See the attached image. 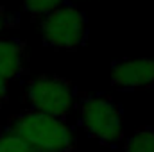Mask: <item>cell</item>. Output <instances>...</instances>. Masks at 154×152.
<instances>
[{
  "label": "cell",
  "mask_w": 154,
  "mask_h": 152,
  "mask_svg": "<svg viewBox=\"0 0 154 152\" xmlns=\"http://www.w3.org/2000/svg\"><path fill=\"white\" fill-rule=\"evenodd\" d=\"M13 23H14V18H13L11 14H7V13H5V9H2V7H0V34H2L5 29H9Z\"/></svg>",
  "instance_id": "10"
},
{
  "label": "cell",
  "mask_w": 154,
  "mask_h": 152,
  "mask_svg": "<svg viewBox=\"0 0 154 152\" xmlns=\"http://www.w3.org/2000/svg\"><path fill=\"white\" fill-rule=\"evenodd\" d=\"M111 82L122 90H140L154 86V59H124L113 65Z\"/></svg>",
  "instance_id": "5"
},
{
  "label": "cell",
  "mask_w": 154,
  "mask_h": 152,
  "mask_svg": "<svg viewBox=\"0 0 154 152\" xmlns=\"http://www.w3.org/2000/svg\"><path fill=\"white\" fill-rule=\"evenodd\" d=\"M43 43L57 50H72L84 43L88 25L82 11L75 5L63 4L52 13L45 14L39 23Z\"/></svg>",
  "instance_id": "3"
},
{
  "label": "cell",
  "mask_w": 154,
  "mask_h": 152,
  "mask_svg": "<svg viewBox=\"0 0 154 152\" xmlns=\"http://www.w3.org/2000/svg\"><path fill=\"white\" fill-rule=\"evenodd\" d=\"M27 102L32 111L65 120L75 106V91L66 79L39 75L27 84Z\"/></svg>",
  "instance_id": "4"
},
{
  "label": "cell",
  "mask_w": 154,
  "mask_h": 152,
  "mask_svg": "<svg viewBox=\"0 0 154 152\" xmlns=\"http://www.w3.org/2000/svg\"><path fill=\"white\" fill-rule=\"evenodd\" d=\"M0 152H34L20 136L11 132L9 129L0 132Z\"/></svg>",
  "instance_id": "8"
},
{
  "label": "cell",
  "mask_w": 154,
  "mask_h": 152,
  "mask_svg": "<svg viewBox=\"0 0 154 152\" xmlns=\"http://www.w3.org/2000/svg\"><path fill=\"white\" fill-rule=\"evenodd\" d=\"M79 122L88 136L111 145L124 134L122 109L108 95H84L79 102Z\"/></svg>",
  "instance_id": "2"
},
{
  "label": "cell",
  "mask_w": 154,
  "mask_h": 152,
  "mask_svg": "<svg viewBox=\"0 0 154 152\" xmlns=\"http://www.w3.org/2000/svg\"><path fill=\"white\" fill-rule=\"evenodd\" d=\"M125 152H154V129L152 127H142L134 134H131L125 143Z\"/></svg>",
  "instance_id": "7"
},
{
  "label": "cell",
  "mask_w": 154,
  "mask_h": 152,
  "mask_svg": "<svg viewBox=\"0 0 154 152\" xmlns=\"http://www.w3.org/2000/svg\"><path fill=\"white\" fill-rule=\"evenodd\" d=\"M65 0H23V9L32 16H45L54 9L61 7Z\"/></svg>",
  "instance_id": "9"
},
{
  "label": "cell",
  "mask_w": 154,
  "mask_h": 152,
  "mask_svg": "<svg viewBox=\"0 0 154 152\" xmlns=\"http://www.w3.org/2000/svg\"><path fill=\"white\" fill-rule=\"evenodd\" d=\"M7 129L20 136L34 152H70L74 149V132L63 118L38 111L16 114Z\"/></svg>",
  "instance_id": "1"
},
{
  "label": "cell",
  "mask_w": 154,
  "mask_h": 152,
  "mask_svg": "<svg viewBox=\"0 0 154 152\" xmlns=\"http://www.w3.org/2000/svg\"><path fill=\"white\" fill-rule=\"evenodd\" d=\"M7 95H9V81L0 75V106L7 100Z\"/></svg>",
  "instance_id": "11"
},
{
  "label": "cell",
  "mask_w": 154,
  "mask_h": 152,
  "mask_svg": "<svg viewBox=\"0 0 154 152\" xmlns=\"http://www.w3.org/2000/svg\"><path fill=\"white\" fill-rule=\"evenodd\" d=\"M25 68V48L22 41L0 38V75L13 81L23 74Z\"/></svg>",
  "instance_id": "6"
}]
</instances>
